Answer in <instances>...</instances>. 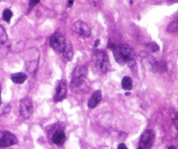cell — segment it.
Wrapping results in <instances>:
<instances>
[{
	"mask_svg": "<svg viewBox=\"0 0 178 149\" xmlns=\"http://www.w3.org/2000/svg\"><path fill=\"white\" fill-rule=\"evenodd\" d=\"M29 55L28 58H26L25 60V67L26 70L30 72L33 73L36 71V69L38 67V64L39 60V53L37 48H30Z\"/></svg>",
	"mask_w": 178,
	"mask_h": 149,
	"instance_id": "3",
	"label": "cell"
},
{
	"mask_svg": "<svg viewBox=\"0 0 178 149\" xmlns=\"http://www.w3.org/2000/svg\"><path fill=\"white\" fill-rule=\"evenodd\" d=\"M120 52L125 59V62L130 67H133L135 66V55L133 49L127 44H123L120 45Z\"/></svg>",
	"mask_w": 178,
	"mask_h": 149,
	"instance_id": "8",
	"label": "cell"
},
{
	"mask_svg": "<svg viewBox=\"0 0 178 149\" xmlns=\"http://www.w3.org/2000/svg\"><path fill=\"white\" fill-rule=\"evenodd\" d=\"M172 121H173L174 125L176 127V129L178 130V115L177 114H174L172 116Z\"/></svg>",
	"mask_w": 178,
	"mask_h": 149,
	"instance_id": "23",
	"label": "cell"
},
{
	"mask_svg": "<svg viewBox=\"0 0 178 149\" xmlns=\"http://www.w3.org/2000/svg\"><path fill=\"white\" fill-rule=\"evenodd\" d=\"M20 115L24 120H28L33 113V104L29 97H25L20 101Z\"/></svg>",
	"mask_w": 178,
	"mask_h": 149,
	"instance_id": "4",
	"label": "cell"
},
{
	"mask_svg": "<svg viewBox=\"0 0 178 149\" xmlns=\"http://www.w3.org/2000/svg\"><path fill=\"white\" fill-rule=\"evenodd\" d=\"M66 44H67L66 39H65L64 35L60 32H55L50 39V45H51L52 48L57 53L61 54Z\"/></svg>",
	"mask_w": 178,
	"mask_h": 149,
	"instance_id": "5",
	"label": "cell"
},
{
	"mask_svg": "<svg viewBox=\"0 0 178 149\" xmlns=\"http://www.w3.org/2000/svg\"><path fill=\"white\" fill-rule=\"evenodd\" d=\"M0 105H1V87H0Z\"/></svg>",
	"mask_w": 178,
	"mask_h": 149,
	"instance_id": "27",
	"label": "cell"
},
{
	"mask_svg": "<svg viewBox=\"0 0 178 149\" xmlns=\"http://www.w3.org/2000/svg\"><path fill=\"white\" fill-rule=\"evenodd\" d=\"M146 49L149 53H155L160 50V47L156 43L151 42V43H148L146 45Z\"/></svg>",
	"mask_w": 178,
	"mask_h": 149,
	"instance_id": "20",
	"label": "cell"
},
{
	"mask_svg": "<svg viewBox=\"0 0 178 149\" xmlns=\"http://www.w3.org/2000/svg\"><path fill=\"white\" fill-rule=\"evenodd\" d=\"M92 66L98 74H106L110 69V62L105 52L97 51L92 58Z\"/></svg>",
	"mask_w": 178,
	"mask_h": 149,
	"instance_id": "2",
	"label": "cell"
},
{
	"mask_svg": "<svg viewBox=\"0 0 178 149\" xmlns=\"http://www.w3.org/2000/svg\"><path fill=\"white\" fill-rule=\"evenodd\" d=\"M107 47L112 50L116 62L120 64V66H123L124 64H126L125 59H124L122 54H121V52H120V45H119V43L116 41L115 39H109L108 43H107Z\"/></svg>",
	"mask_w": 178,
	"mask_h": 149,
	"instance_id": "6",
	"label": "cell"
},
{
	"mask_svg": "<svg viewBox=\"0 0 178 149\" xmlns=\"http://www.w3.org/2000/svg\"><path fill=\"white\" fill-rule=\"evenodd\" d=\"M137 149H141V148H140V147H138V148H137Z\"/></svg>",
	"mask_w": 178,
	"mask_h": 149,
	"instance_id": "28",
	"label": "cell"
},
{
	"mask_svg": "<svg viewBox=\"0 0 178 149\" xmlns=\"http://www.w3.org/2000/svg\"><path fill=\"white\" fill-rule=\"evenodd\" d=\"M118 149H128V148H127V147H126L125 144L120 143V144L118 146Z\"/></svg>",
	"mask_w": 178,
	"mask_h": 149,
	"instance_id": "24",
	"label": "cell"
},
{
	"mask_svg": "<svg viewBox=\"0 0 178 149\" xmlns=\"http://www.w3.org/2000/svg\"><path fill=\"white\" fill-rule=\"evenodd\" d=\"M8 40V36H7V33L5 32V30L4 29V27H2L0 25V47L3 46L4 45L6 44Z\"/></svg>",
	"mask_w": 178,
	"mask_h": 149,
	"instance_id": "19",
	"label": "cell"
},
{
	"mask_svg": "<svg viewBox=\"0 0 178 149\" xmlns=\"http://www.w3.org/2000/svg\"><path fill=\"white\" fill-rule=\"evenodd\" d=\"M11 18H12V12H11V11L8 10V9L4 11V12H3V19H4L5 21H6L7 23H10Z\"/></svg>",
	"mask_w": 178,
	"mask_h": 149,
	"instance_id": "21",
	"label": "cell"
},
{
	"mask_svg": "<svg viewBox=\"0 0 178 149\" xmlns=\"http://www.w3.org/2000/svg\"><path fill=\"white\" fill-rule=\"evenodd\" d=\"M87 72L88 70L86 66H77L74 69L70 84V89L72 92L87 91Z\"/></svg>",
	"mask_w": 178,
	"mask_h": 149,
	"instance_id": "1",
	"label": "cell"
},
{
	"mask_svg": "<svg viewBox=\"0 0 178 149\" xmlns=\"http://www.w3.org/2000/svg\"><path fill=\"white\" fill-rule=\"evenodd\" d=\"M167 31L168 32H178V18L175 19L172 22L169 23L168 27H167Z\"/></svg>",
	"mask_w": 178,
	"mask_h": 149,
	"instance_id": "18",
	"label": "cell"
},
{
	"mask_svg": "<svg viewBox=\"0 0 178 149\" xmlns=\"http://www.w3.org/2000/svg\"><path fill=\"white\" fill-rule=\"evenodd\" d=\"M18 143V139L13 134L8 131L0 132V147H6Z\"/></svg>",
	"mask_w": 178,
	"mask_h": 149,
	"instance_id": "9",
	"label": "cell"
},
{
	"mask_svg": "<svg viewBox=\"0 0 178 149\" xmlns=\"http://www.w3.org/2000/svg\"><path fill=\"white\" fill-rule=\"evenodd\" d=\"M11 79L15 84H23L26 80L27 76H26V74H24V72H17V73L11 74Z\"/></svg>",
	"mask_w": 178,
	"mask_h": 149,
	"instance_id": "15",
	"label": "cell"
},
{
	"mask_svg": "<svg viewBox=\"0 0 178 149\" xmlns=\"http://www.w3.org/2000/svg\"><path fill=\"white\" fill-rule=\"evenodd\" d=\"M52 139H53V142L54 144L59 145V146L62 145L65 142V140H66V134H65L64 131H62V130L55 131L53 135Z\"/></svg>",
	"mask_w": 178,
	"mask_h": 149,
	"instance_id": "13",
	"label": "cell"
},
{
	"mask_svg": "<svg viewBox=\"0 0 178 149\" xmlns=\"http://www.w3.org/2000/svg\"><path fill=\"white\" fill-rule=\"evenodd\" d=\"M66 96H67V85L64 81H60L56 89L55 100L57 101H62Z\"/></svg>",
	"mask_w": 178,
	"mask_h": 149,
	"instance_id": "12",
	"label": "cell"
},
{
	"mask_svg": "<svg viewBox=\"0 0 178 149\" xmlns=\"http://www.w3.org/2000/svg\"><path fill=\"white\" fill-rule=\"evenodd\" d=\"M61 55H62L63 59L66 62H68V61L72 60V56H73V52H72V45H71V44L67 42L65 47H64V50L61 53Z\"/></svg>",
	"mask_w": 178,
	"mask_h": 149,
	"instance_id": "14",
	"label": "cell"
},
{
	"mask_svg": "<svg viewBox=\"0 0 178 149\" xmlns=\"http://www.w3.org/2000/svg\"><path fill=\"white\" fill-rule=\"evenodd\" d=\"M101 99H102V93H101V92L100 90H97V91H95L92 94L91 98L88 100L87 106L91 109L96 107L100 104V102L101 101Z\"/></svg>",
	"mask_w": 178,
	"mask_h": 149,
	"instance_id": "11",
	"label": "cell"
},
{
	"mask_svg": "<svg viewBox=\"0 0 178 149\" xmlns=\"http://www.w3.org/2000/svg\"><path fill=\"white\" fill-rule=\"evenodd\" d=\"M121 86H122V88L126 90V91H129L133 88V80L132 79L128 76H126L122 79L121 80Z\"/></svg>",
	"mask_w": 178,
	"mask_h": 149,
	"instance_id": "17",
	"label": "cell"
},
{
	"mask_svg": "<svg viewBox=\"0 0 178 149\" xmlns=\"http://www.w3.org/2000/svg\"><path fill=\"white\" fill-rule=\"evenodd\" d=\"M167 71V64L163 60L156 61L153 72H165Z\"/></svg>",
	"mask_w": 178,
	"mask_h": 149,
	"instance_id": "16",
	"label": "cell"
},
{
	"mask_svg": "<svg viewBox=\"0 0 178 149\" xmlns=\"http://www.w3.org/2000/svg\"><path fill=\"white\" fill-rule=\"evenodd\" d=\"M168 149H176V148L175 147H173V146H172V147H169Z\"/></svg>",
	"mask_w": 178,
	"mask_h": 149,
	"instance_id": "26",
	"label": "cell"
},
{
	"mask_svg": "<svg viewBox=\"0 0 178 149\" xmlns=\"http://www.w3.org/2000/svg\"><path fill=\"white\" fill-rule=\"evenodd\" d=\"M40 0H29V11L33 8L35 5H37L39 3Z\"/></svg>",
	"mask_w": 178,
	"mask_h": 149,
	"instance_id": "22",
	"label": "cell"
},
{
	"mask_svg": "<svg viewBox=\"0 0 178 149\" xmlns=\"http://www.w3.org/2000/svg\"><path fill=\"white\" fill-rule=\"evenodd\" d=\"M72 29L75 32H77L78 34H80L82 37H85V38H88L91 36V29L89 27V25L83 22V21H76L73 26H72Z\"/></svg>",
	"mask_w": 178,
	"mask_h": 149,
	"instance_id": "10",
	"label": "cell"
},
{
	"mask_svg": "<svg viewBox=\"0 0 178 149\" xmlns=\"http://www.w3.org/2000/svg\"><path fill=\"white\" fill-rule=\"evenodd\" d=\"M154 140V134L152 130H146L141 136L139 147L141 149H150Z\"/></svg>",
	"mask_w": 178,
	"mask_h": 149,
	"instance_id": "7",
	"label": "cell"
},
{
	"mask_svg": "<svg viewBox=\"0 0 178 149\" xmlns=\"http://www.w3.org/2000/svg\"><path fill=\"white\" fill-rule=\"evenodd\" d=\"M99 43H100V40H96V41L94 42V46H95V47H97V46L99 45Z\"/></svg>",
	"mask_w": 178,
	"mask_h": 149,
	"instance_id": "25",
	"label": "cell"
},
{
	"mask_svg": "<svg viewBox=\"0 0 178 149\" xmlns=\"http://www.w3.org/2000/svg\"><path fill=\"white\" fill-rule=\"evenodd\" d=\"M72 1H73V0H72Z\"/></svg>",
	"mask_w": 178,
	"mask_h": 149,
	"instance_id": "29",
	"label": "cell"
}]
</instances>
